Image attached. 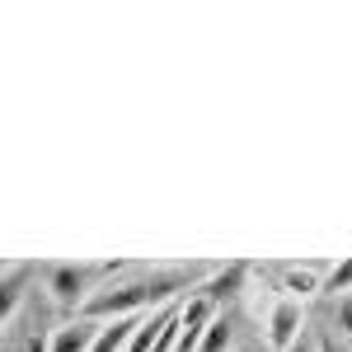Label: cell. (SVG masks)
Listing matches in <instances>:
<instances>
[{"instance_id": "9c48e42d", "label": "cell", "mask_w": 352, "mask_h": 352, "mask_svg": "<svg viewBox=\"0 0 352 352\" xmlns=\"http://www.w3.org/2000/svg\"><path fill=\"white\" fill-rule=\"evenodd\" d=\"M230 343H235V329H230V320L217 310L212 324L202 329V338H197V352H230Z\"/></svg>"}, {"instance_id": "7a4b0ae2", "label": "cell", "mask_w": 352, "mask_h": 352, "mask_svg": "<svg viewBox=\"0 0 352 352\" xmlns=\"http://www.w3.org/2000/svg\"><path fill=\"white\" fill-rule=\"evenodd\" d=\"M122 263H52V268H43V287H47V296H52L56 310H76L80 315L89 296L113 282V277H122Z\"/></svg>"}, {"instance_id": "5b68a950", "label": "cell", "mask_w": 352, "mask_h": 352, "mask_svg": "<svg viewBox=\"0 0 352 352\" xmlns=\"http://www.w3.org/2000/svg\"><path fill=\"white\" fill-rule=\"evenodd\" d=\"M28 277H33V272H28L24 263L0 272V333L14 324V315H19V305H24V292H28Z\"/></svg>"}, {"instance_id": "8fae6325", "label": "cell", "mask_w": 352, "mask_h": 352, "mask_svg": "<svg viewBox=\"0 0 352 352\" xmlns=\"http://www.w3.org/2000/svg\"><path fill=\"white\" fill-rule=\"evenodd\" d=\"M324 296H352V258H343V263H333V268H324V287H320Z\"/></svg>"}, {"instance_id": "277c9868", "label": "cell", "mask_w": 352, "mask_h": 352, "mask_svg": "<svg viewBox=\"0 0 352 352\" xmlns=\"http://www.w3.org/2000/svg\"><path fill=\"white\" fill-rule=\"evenodd\" d=\"M212 315H217V305L192 292V296L179 305V343H174V352H197V338H202V329L212 324Z\"/></svg>"}, {"instance_id": "5bb4252c", "label": "cell", "mask_w": 352, "mask_h": 352, "mask_svg": "<svg viewBox=\"0 0 352 352\" xmlns=\"http://www.w3.org/2000/svg\"><path fill=\"white\" fill-rule=\"evenodd\" d=\"M320 352H338V348H333V343H320Z\"/></svg>"}, {"instance_id": "3957f363", "label": "cell", "mask_w": 352, "mask_h": 352, "mask_svg": "<svg viewBox=\"0 0 352 352\" xmlns=\"http://www.w3.org/2000/svg\"><path fill=\"white\" fill-rule=\"evenodd\" d=\"M300 333H305V305L300 300H272V310H268V348L272 352H282L287 343H296Z\"/></svg>"}, {"instance_id": "ba28073f", "label": "cell", "mask_w": 352, "mask_h": 352, "mask_svg": "<svg viewBox=\"0 0 352 352\" xmlns=\"http://www.w3.org/2000/svg\"><path fill=\"white\" fill-rule=\"evenodd\" d=\"M94 324H99V320H94ZM136 324H141V315H127V320H104V324H99V333H94V348H89V352H127Z\"/></svg>"}, {"instance_id": "52a82bcc", "label": "cell", "mask_w": 352, "mask_h": 352, "mask_svg": "<svg viewBox=\"0 0 352 352\" xmlns=\"http://www.w3.org/2000/svg\"><path fill=\"white\" fill-rule=\"evenodd\" d=\"M320 287H324V268H320V263H296V268L282 272V292H287V300L320 296Z\"/></svg>"}, {"instance_id": "7c38bea8", "label": "cell", "mask_w": 352, "mask_h": 352, "mask_svg": "<svg viewBox=\"0 0 352 352\" xmlns=\"http://www.w3.org/2000/svg\"><path fill=\"white\" fill-rule=\"evenodd\" d=\"M333 324H338V333H348V338H352V296L333 300Z\"/></svg>"}, {"instance_id": "8992f818", "label": "cell", "mask_w": 352, "mask_h": 352, "mask_svg": "<svg viewBox=\"0 0 352 352\" xmlns=\"http://www.w3.org/2000/svg\"><path fill=\"white\" fill-rule=\"evenodd\" d=\"M94 333H99V324L85 320V315H76V320H66V324L52 329L47 352H89V348H94Z\"/></svg>"}, {"instance_id": "4fadbf2b", "label": "cell", "mask_w": 352, "mask_h": 352, "mask_svg": "<svg viewBox=\"0 0 352 352\" xmlns=\"http://www.w3.org/2000/svg\"><path fill=\"white\" fill-rule=\"evenodd\" d=\"M282 352H320V338H310V333H300L296 343H287Z\"/></svg>"}, {"instance_id": "30bf717a", "label": "cell", "mask_w": 352, "mask_h": 352, "mask_svg": "<svg viewBox=\"0 0 352 352\" xmlns=\"http://www.w3.org/2000/svg\"><path fill=\"white\" fill-rule=\"evenodd\" d=\"M240 277H244V268H221L217 277H207V282H197L192 292H197V296H207L212 305H217L221 296H230V292L240 287Z\"/></svg>"}, {"instance_id": "6da1fadb", "label": "cell", "mask_w": 352, "mask_h": 352, "mask_svg": "<svg viewBox=\"0 0 352 352\" xmlns=\"http://www.w3.org/2000/svg\"><path fill=\"white\" fill-rule=\"evenodd\" d=\"M179 292H192V277H184V272H146V277H122V282L113 277L89 296V305L80 315L99 320V324L104 320H127V315H151V310L169 305Z\"/></svg>"}]
</instances>
